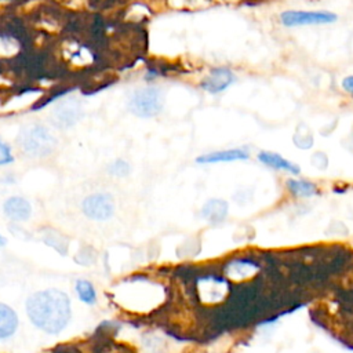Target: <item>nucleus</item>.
Returning <instances> with one entry per match:
<instances>
[{"label": "nucleus", "mask_w": 353, "mask_h": 353, "mask_svg": "<svg viewBox=\"0 0 353 353\" xmlns=\"http://www.w3.org/2000/svg\"><path fill=\"white\" fill-rule=\"evenodd\" d=\"M250 154L244 149H228V150H218L211 152L197 157V163L200 164H212V163H225V161H236V160H245Z\"/></svg>", "instance_id": "9"}, {"label": "nucleus", "mask_w": 353, "mask_h": 353, "mask_svg": "<svg viewBox=\"0 0 353 353\" xmlns=\"http://www.w3.org/2000/svg\"><path fill=\"white\" fill-rule=\"evenodd\" d=\"M338 19L336 14L331 11H302V10H287L280 14L281 25L287 28L309 26V25H325L332 23Z\"/></svg>", "instance_id": "4"}, {"label": "nucleus", "mask_w": 353, "mask_h": 353, "mask_svg": "<svg viewBox=\"0 0 353 353\" xmlns=\"http://www.w3.org/2000/svg\"><path fill=\"white\" fill-rule=\"evenodd\" d=\"M83 214L94 221H106L114 212V201L109 193H92L83 200Z\"/></svg>", "instance_id": "5"}, {"label": "nucleus", "mask_w": 353, "mask_h": 353, "mask_svg": "<svg viewBox=\"0 0 353 353\" xmlns=\"http://www.w3.org/2000/svg\"><path fill=\"white\" fill-rule=\"evenodd\" d=\"M6 244V239L0 234V245H4Z\"/></svg>", "instance_id": "19"}, {"label": "nucleus", "mask_w": 353, "mask_h": 353, "mask_svg": "<svg viewBox=\"0 0 353 353\" xmlns=\"http://www.w3.org/2000/svg\"><path fill=\"white\" fill-rule=\"evenodd\" d=\"M21 149L30 157H47L57 148V139L48 128L34 124L21 130L18 135Z\"/></svg>", "instance_id": "2"}, {"label": "nucleus", "mask_w": 353, "mask_h": 353, "mask_svg": "<svg viewBox=\"0 0 353 353\" xmlns=\"http://www.w3.org/2000/svg\"><path fill=\"white\" fill-rule=\"evenodd\" d=\"M287 186L288 189L296 194V196H301V197H309V196H313L317 189L313 183L307 182V181H295V179H290L287 181Z\"/></svg>", "instance_id": "14"}, {"label": "nucleus", "mask_w": 353, "mask_h": 353, "mask_svg": "<svg viewBox=\"0 0 353 353\" xmlns=\"http://www.w3.org/2000/svg\"><path fill=\"white\" fill-rule=\"evenodd\" d=\"M12 160H14V157H12L10 146L4 141L0 139V165L10 164V163H12Z\"/></svg>", "instance_id": "16"}, {"label": "nucleus", "mask_w": 353, "mask_h": 353, "mask_svg": "<svg viewBox=\"0 0 353 353\" xmlns=\"http://www.w3.org/2000/svg\"><path fill=\"white\" fill-rule=\"evenodd\" d=\"M74 290H76V294H77L79 299L83 303L94 305L97 302V291H95L91 281L84 280V279H79L74 284Z\"/></svg>", "instance_id": "13"}, {"label": "nucleus", "mask_w": 353, "mask_h": 353, "mask_svg": "<svg viewBox=\"0 0 353 353\" xmlns=\"http://www.w3.org/2000/svg\"><path fill=\"white\" fill-rule=\"evenodd\" d=\"M83 114L80 102L76 98H68L58 103L52 112V121L59 128H68L76 124Z\"/></svg>", "instance_id": "6"}, {"label": "nucleus", "mask_w": 353, "mask_h": 353, "mask_svg": "<svg viewBox=\"0 0 353 353\" xmlns=\"http://www.w3.org/2000/svg\"><path fill=\"white\" fill-rule=\"evenodd\" d=\"M18 316L12 307L0 303V341L10 338L18 328Z\"/></svg>", "instance_id": "10"}, {"label": "nucleus", "mask_w": 353, "mask_h": 353, "mask_svg": "<svg viewBox=\"0 0 353 353\" xmlns=\"http://www.w3.org/2000/svg\"><path fill=\"white\" fill-rule=\"evenodd\" d=\"M259 161H262L263 164L274 168V170H283V171H288L292 174H299V167L291 161H288L287 159H284L283 156L273 153V152H261L258 154Z\"/></svg>", "instance_id": "11"}, {"label": "nucleus", "mask_w": 353, "mask_h": 353, "mask_svg": "<svg viewBox=\"0 0 353 353\" xmlns=\"http://www.w3.org/2000/svg\"><path fill=\"white\" fill-rule=\"evenodd\" d=\"M234 74L228 68H215L210 74L203 80L201 88L211 94H218L225 91L229 85L234 83Z\"/></svg>", "instance_id": "7"}, {"label": "nucleus", "mask_w": 353, "mask_h": 353, "mask_svg": "<svg viewBox=\"0 0 353 353\" xmlns=\"http://www.w3.org/2000/svg\"><path fill=\"white\" fill-rule=\"evenodd\" d=\"M342 87H343L345 91L353 94V76H346V77L342 80Z\"/></svg>", "instance_id": "18"}, {"label": "nucleus", "mask_w": 353, "mask_h": 353, "mask_svg": "<svg viewBox=\"0 0 353 353\" xmlns=\"http://www.w3.org/2000/svg\"><path fill=\"white\" fill-rule=\"evenodd\" d=\"M108 172L113 176H125L130 172V165L124 160H114L112 164L108 167Z\"/></svg>", "instance_id": "15"}, {"label": "nucleus", "mask_w": 353, "mask_h": 353, "mask_svg": "<svg viewBox=\"0 0 353 353\" xmlns=\"http://www.w3.org/2000/svg\"><path fill=\"white\" fill-rule=\"evenodd\" d=\"M226 214H228V203L219 199L208 200L201 210L203 218H205L210 222H219L225 219Z\"/></svg>", "instance_id": "12"}, {"label": "nucleus", "mask_w": 353, "mask_h": 353, "mask_svg": "<svg viewBox=\"0 0 353 353\" xmlns=\"http://www.w3.org/2000/svg\"><path fill=\"white\" fill-rule=\"evenodd\" d=\"M26 314L36 328L51 335L59 334L72 316L70 299L55 288L34 292L26 301Z\"/></svg>", "instance_id": "1"}, {"label": "nucleus", "mask_w": 353, "mask_h": 353, "mask_svg": "<svg viewBox=\"0 0 353 353\" xmlns=\"http://www.w3.org/2000/svg\"><path fill=\"white\" fill-rule=\"evenodd\" d=\"M163 94L154 87L137 90L130 98V110L139 117H153L163 108Z\"/></svg>", "instance_id": "3"}, {"label": "nucleus", "mask_w": 353, "mask_h": 353, "mask_svg": "<svg viewBox=\"0 0 353 353\" xmlns=\"http://www.w3.org/2000/svg\"><path fill=\"white\" fill-rule=\"evenodd\" d=\"M3 211L8 219L14 222H23L30 218L32 205L26 199L21 196H12L4 201Z\"/></svg>", "instance_id": "8"}, {"label": "nucleus", "mask_w": 353, "mask_h": 353, "mask_svg": "<svg viewBox=\"0 0 353 353\" xmlns=\"http://www.w3.org/2000/svg\"><path fill=\"white\" fill-rule=\"evenodd\" d=\"M4 48H7L8 55H10V54H14V52L18 50L17 43H15L14 40L6 39V37H0V54H3V55H6V50H4Z\"/></svg>", "instance_id": "17"}]
</instances>
